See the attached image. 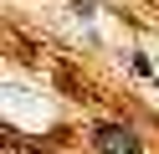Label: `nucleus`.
I'll return each instance as SVG.
<instances>
[{
    "mask_svg": "<svg viewBox=\"0 0 159 154\" xmlns=\"http://www.w3.org/2000/svg\"><path fill=\"white\" fill-rule=\"evenodd\" d=\"M98 149H103V154H144V149H139V139H134L128 128H118V123L98 128Z\"/></svg>",
    "mask_w": 159,
    "mask_h": 154,
    "instance_id": "nucleus-1",
    "label": "nucleus"
}]
</instances>
